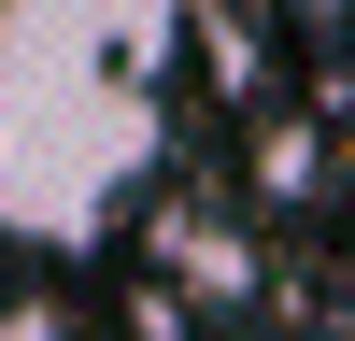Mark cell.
<instances>
[{"label": "cell", "mask_w": 355, "mask_h": 341, "mask_svg": "<svg viewBox=\"0 0 355 341\" xmlns=\"http://www.w3.org/2000/svg\"><path fill=\"white\" fill-rule=\"evenodd\" d=\"M284 15H299V43H327V15H341V0H284Z\"/></svg>", "instance_id": "277c9868"}, {"label": "cell", "mask_w": 355, "mask_h": 341, "mask_svg": "<svg viewBox=\"0 0 355 341\" xmlns=\"http://www.w3.org/2000/svg\"><path fill=\"white\" fill-rule=\"evenodd\" d=\"M157 270L185 284V299H214V313H227V299H256V242H242V227H199V213H171V227H157Z\"/></svg>", "instance_id": "7a4b0ae2"}, {"label": "cell", "mask_w": 355, "mask_h": 341, "mask_svg": "<svg viewBox=\"0 0 355 341\" xmlns=\"http://www.w3.org/2000/svg\"><path fill=\"white\" fill-rule=\"evenodd\" d=\"M185 0H0V242L85 256L171 157Z\"/></svg>", "instance_id": "6da1fadb"}, {"label": "cell", "mask_w": 355, "mask_h": 341, "mask_svg": "<svg viewBox=\"0 0 355 341\" xmlns=\"http://www.w3.org/2000/svg\"><path fill=\"white\" fill-rule=\"evenodd\" d=\"M313 157H327V142H313L299 114H284V128H256V199H313V185H327Z\"/></svg>", "instance_id": "3957f363"}]
</instances>
